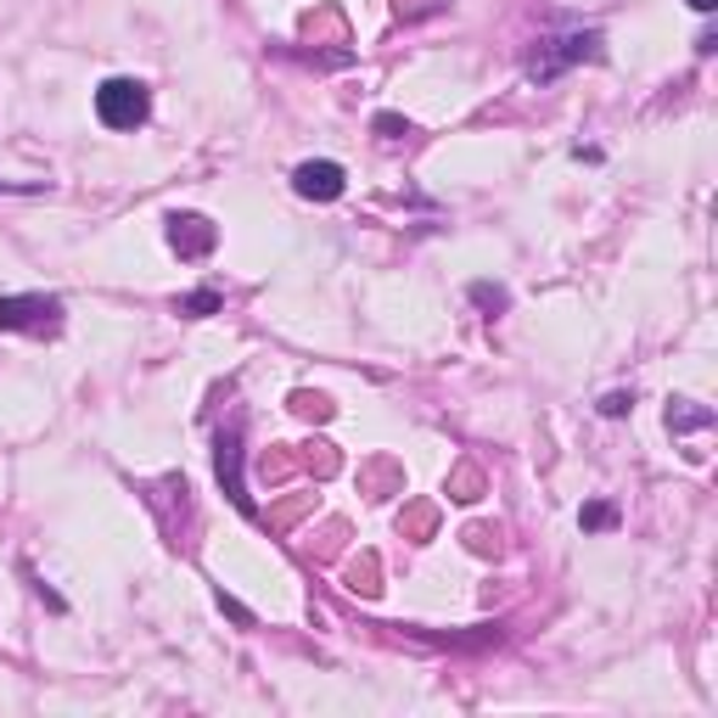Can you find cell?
<instances>
[{"instance_id":"8fae6325","label":"cell","mask_w":718,"mask_h":718,"mask_svg":"<svg viewBox=\"0 0 718 718\" xmlns=\"http://www.w3.org/2000/svg\"><path fill=\"white\" fill-rule=\"evenodd\" d=\"M623 410H635V393H606L601 399V416H623Z\"/></svg>"},{"instance_id":"5bb4252c","label":"cell","mask_w":718,"mask_h":718,"mask_svg":"<svg viewBox=\"0 0 718 718\" xmlns=\"http://www.w3.org/2000/svg\"><path fill=\"white\" fill-rule=\"evenodd\" d=\"M690 7H696V12H712V7H718V0H690Z\"/></svg>"},{"instance_id":"30bf717a","label":"cell","mask_w":718,"mask_h":718,"mask_svg":"<svg viewBox=\"0 0 718 718\" xmlns=\"http://www.w3.org/2000/svg\"><path fill=\"white\" fill-rule=\"evenodd\" d=\"M472 298H478L483 309H505V293H500V287H489V281H478V287H472Z\"/></svg>"},{"instance_id":"6da1fadb","label":"cell","mask_w":718,"mask_h":718,"mask_svg":"<svg viewBox=\"0 0 718 718\" xmlns=\"http://www.w3.org/2000/svg\"><path fill=\"white\" fill-rule=\"evenodd\" d=\"M0 331L57 337V331H62V298H45V293H12V298H0Z\"/></svg>"},{"instance_id":"7a4b0ae2","label":"cell","mask_w":718,"mask_h":718,"mask_svg":"<svg viewBox=\"0 0 718 718\" xmlns=\"http://www.w3.org/2000/svg\"><path fill=\"white\" fill-rule=\"evenodd\" d=\"M146 113H152V96L141 79H107L96 90V119L107 130H135V124H146Z\"/></svg>"},{"instance_id":"277c9868","label":"cell","mask_w":718,"mask_h":718,"mask_svg":"<svg viewBox=\"0 0 718 718\" xmlns=\"http://www.w3.org/2000/svg\"><path fill=\"white\" fill-rule=\"evenodd\" d=\"M342 186H348V174H342V163H331V157H315V163H298V168H293V192L309 197V203H337Z\"/></svg>"},{"instance_id":"5b68a950","label":"cell","mask_w":718,"mask_h":718,"mask_svg":"<svg viewBox=\"0 0 718 718\" xmlns=\"http://www.w3.org/2000/svg\"><path fill=\"white\" fill-rule=\"evenodd\" d=\"M214 242H219V230H214L203 214H174V219H168V247H174L180 258H208Z\"/></svg>"},{"instance_id":"8992f818","label":"cell","mask_w":718,"mask_h":718,"mask_svg":"<svg viewBox=\"0 0 718 718\" xmlns=\"http://www.w3.org/2000/svg\"><path fill=\"white\" fill-rule=\"evenodd\" d=\"M219 483H225V494H230L242 511H253L247 494H242V449H236V427L219 438Z\"/></svg>"},{"instance_id":"4fadbf2b","label":"cell","mask_w":718,"mask_h":718,"mask_svg":"<svg viewBox=\"0 0 718 718\" xmlns=\"http://www.w3.org/2000/svg\"><path fill=\"white\" fill-rule=\"evenodd\" d=\"M377 130H388V135H410V124H399V119H388V113L377 119Z\"/></svg>"},{"instance_id":"52a82bcc","label":"cell","mask_w":718,"mask_h":718,"mask_svg":"<svg viewBox=\"0 0 718 718\" xmlns=\"http://www.w3.org/2000/svg\"><path fill=\"white\" fill-rule=\"evenodd\" d=\"M293 410H298L304 421H331V399H326V393H304V388H298V393H293Z\"/></svg>"},{"instance_id":"3957f363","label":"cell","mask_w":718,"mask_h":718,"mask_svg":"<svg viewBox=\"0 0 718 718\" xmlns=\"http://www.w3.org/2000/svg\"><path fill=\"white\" fill-rule=\"evenodd\" d=\"M601 57V34L589 29V34H562V40H538V51L527 57V79H538V84H551L562 68H573V62H595Z\"/></svg>"},{"instance_id":"ba28073f","label":"cell","mask_w":718,"mask_h":718,"mask_svg":"<svg viewBox=\"0 0 718 718\" xmlns=\"http://www.w3.org/2000/svg\"><path fill=\"white\" fill-rule=\"evenodd\" d=\"M208 309H219V293H192V298H180V315H208Z\"/></svg>"},{"instance_id":"7c38bea8","label":"cell","mask_w":718,"mask_h":718,"mask_svg":"<svg viewBox=\"0 0 718 718\" xmlns=\"http://www.w3.org/2000/svg\"><path fill=\"white\" fill-rule=\"evenodd\" d=\"M612 522H617L612 505H589V511H584V527H612Z\"/></svg>"},{"instance_id":"9c48e42d","label":"cell","mask_w":718,"mask_h":718,"mask_svg":"<svg viewBox=\"0 0 718 718\" xmlns=\"http://www.w3.org/2000/svg\"><path fill=\"white\" fill-rule=\"evenodd\" d=\"M707 421H712L707 410H674L668 404V427H707Z\"/></svg>"}]
</instances>
